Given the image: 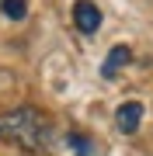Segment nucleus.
I'll return each instance as SVG.
<instances>
[{
    "mask_svg": "<svg viewBox=\"0 0 153 156\" xmlns=\"http://www.w3.org/2000/svg\"><path fill=\"white\" fill-rule=\"evenodd\" d=\"M139 122H143V104L139 101H125L118 111H115V125H118V132H125V135L136 132Z\"/></svg>",
    "mask_w": 153,
    "mask_h": 156,
    "instance_id": "obj_3",
    "label": "nucleus"
},
{
    "mask_svg": "<svg viewBox=\"0 0 153 156\" xmlns=\"http://www.w3.org/2000/svg\"><path fill=\"white\" fill-rule=\"evenodd\" d=\"M0 11H4V17H11V21H21L28 14V0H0Z\"/></svg>",
    "mask_w": 153,
    "mask_h": 156,
    "instance_id": "obj_5",
    "label": "nucleus"
},
{
    "mask_svg": "<svg viewBox=\"0 0 153 156\" xmlns=\"http://www.w3.org/2000/svg\"><path fill=\"white\" fill-rule=\"evenodd\" d=\"M129 59H132L129 45H115V49L108 52V59H104V66H101V73H104L108 80H111V76H118V69H122V66H129Z\"/></svg>",
    "mask_w": 153,
    "mask_h": 156,
    "instance_id": "obj_4",
    "label": "nucleus"
},
{
    "mask_svg": "<svg viewBox=\"0 0 153 156\" xmlns=\"http://www.w3.org/2000/svg\"><path fill=\"white\" fill-rule=\"evenodd\" d=\"M49 135H52V122L38 108L24 104V108H11V111L0 115V142H7V146L35 153L49 142Z\"/></svg>",
    "mask_w": 153,
    "mask_h": 156,
    "instance_id": "obj_1",
    "label": "nucleus"
},
{
    "mask_svg": "<svg viewBox=\"0 0 153 156\" xmlns=\"http://www.w3.org/2000/svg\"><path fill=\"white\" fill-rule=\"evenodd\" d=\"M73 24L84 35H94L101 28V7H97L94 0H77L73 4Z\"/></svg>",
    "mask_w": 153,
    "mask_h": 156,
    "instance_id": "obj_2",
    "label": "nucleus"
}]
</instances>
